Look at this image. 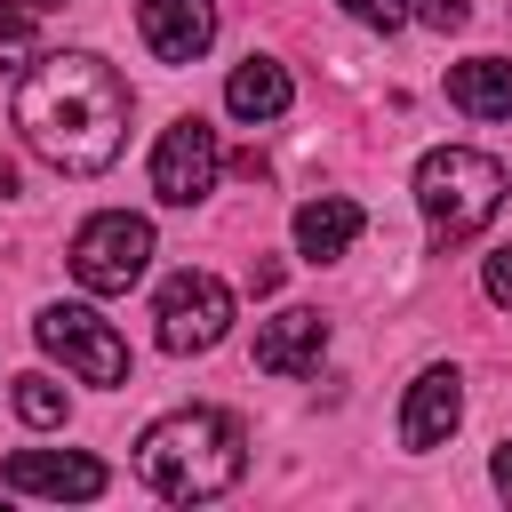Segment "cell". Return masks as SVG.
Wrapping results in <instances>:
<instances>
[{"label":"cell","instance_id":"1","mask_svg":"<svg viewBox=\"0 0 512 512\" xmlns=\"http://www.w3.org/2000/svg\"><path fill=\"white\" fill-rule=\"evenodd\" d=\"M128 112H136L128 80L88 48L40 56L16 88V128L56 176H104L128 144Z\"/></svg>","mask_w":512,"mask_h":512},{"label":"cell","instance_id":"2","mask_svg":"<svg viewBox=\"0 0 512 512\" xmlns=\"http://www.w3.org/2000/svg\"><path fill=\"white\" fill-rule=\"evenodd\" d=\"M136 464L168 504H208L248 472V432L224 408H176L136 440Z\"/></svg>","mask_w":512,"mask_h":512},{"label":"cell","instance_id":"3","mask_svg":"<svg viewBox=\"0 0 512 512\" xmlns=\"http://www.w3.org/2000/svg\"><path fill=\"white\" fill-rule=\"evenodd\" d=\"M504 192H512L504 160H488L472 144H440V152L416 160V208L432 224V248H464L472 232H488L496 208H504Z\"/></svg>","mask_w":512,"mask_h":512},{"label":"cell","instance_id":"4","mask_svg":"<svg viewBox=\"0 0 512 512\" xmlns=\"http://www.w3.org/2000/svg\"><path fill=\"white\" fill-rule=\"evenodd\" d=\"M144 264H152V224L128 208H104L72 232V280L88 296H128L144 280Z\"/></svg>","mask_w":512,"mask_h":512},{"label":"cell","instance_id":"5","mask_svg":"<svg viewBox=\"0 0 512 512\" xmlns=\"http://www.w3.org/2000/svg\"><path fill=\"white\" fill-rule=\"evenodd\" d=\"M32 336H40V352L64 360L80 384H128V344H120V328L96 320L88 304H40Z\"/></svg>","mask_w":512,"mask_h":512},{"label":"cell","instance_id":"6","mask_svg":"<svg viewBox=\"0 0 512 512\" xmlns=\"http://www.w3.org/2000/svg\"><path fill=\"white\" fill-rule=\"evenodd\" d=\"M152 320H160V352H208L232 328V288L216 272H168Z\"/></svg>","mask_w":512,"mask_h":512},{"label":"cell","instance_id":"7","mask_svg":"<svg viewBox=\"0 0 512 512\" xmlns=\"http://www.w3.org/2000/svg\"><path fill=\"white\" fill-rule=\"evenodd\" d=\"M216 168H224V152H216V128H208L200 112H184V120L160 128V144H152V192H160L168 208L208 200V192H216Z\"/></svg>","mask_w":512,"mask_h":512},{"label":"cell","instance_id":"8","mask_svg":"<svg viewBox=\"0 0 512 512\" xmlns=\"http://www.w3.org/2000/svg\"><path fill=\"white\" fill-rule=\"evenodd\" d=\"M104 464L96 456H80V448H16L8 464H0V488H16V496H72V504H88V496H104Z\"/></svg>","mask_w":512,"mask_h":512},{"label":"cell","instance_id":"9","mask_svg":"<svg viewBox=\"0 0 512 512\" xmlns=\"http://www.w3.org/2000/svg\"><path fill=\"white\" fill-rule=\"evenodd\" d=\"M136 32L160 64H192L216 40V8L208 0H136Z\"/></svg>","mask_w":512,"mask_h":512},{"label":"cell","instance_id":"10","mask_svg":"<svg viewBox=\"0 0 512 512\" xmlns=\"http://www.w3.org/2000/svg\"><path fill=\"white\" fill-rule=\"evenodd\" d=\"M320 352H328V320L312 304H288V312H272L256 328V368L264 376H312Z\"/></svg>","mask_w":512,"mask_h":512},{"label":"cell","instance_id":"11","mask_svg":"<svg viewBox=\"0 0 512 512\" xmlns=\"http://www.w3.org/2000/svg\"><path fill=\"white\" fill-rule=\"evenodd\" d=\"M464 424V376L456 368H424L416 384H408V408H400V448H440L448 432Z\"/></svg>","mask_w":512,"mask_h":512},{"label":"cell","instance_id":"12","mask_svg":"<svg viewBox=\"0 0 512 512\" xmlns=\"http://www.w3.org/2000/svg\"><path fill=\"white\" fill-rule=\"evenodd\" d=\"M360 200H344V192H320V200H304L296 208V248H304V264H336L352 240H360Z\"/></svg>","mask_w":512,"mask_h":512},{"label":"cell","instance_id":"13","mask_svg":"<svg viewBox=\"0 0 512 512\" xmlns=\"http://www.w3.org/2000/svg\"><path fill=\"white\" fill-rule=\"evenodd\" d=\"M288 64H272V56H248V64H232V80H224V112L232 120H280L288 112Z\"/></svg>","mask_w":512,"mask_h":512},{"label":"cell","instance_id":"14","mask_svg":"<svg viewBox=\"0 0 512 512\" xmlns=\"http://www.w3.org/2000/svg\"><path fill=\"white\" fill-rule=\"evenodd\" d=\"M448 104L472 112V120H512V64H504V56L448 64Z\"/></svg>","mask_w":512,"mask_h":512},{"label":"cell","instance_id":"15","mask_svg":"<svg viewBox=\"0 0 512 512\" xmlns=\"http://www.w3.org/2000/svg\"><path fill=\"white\" fill-rule=\"evenodd\" d=\"M16 416H24L32 432H56V424H64V384H56V376H16Z\"/></svg>","mask_w":512,"mask_h":512},{"label":"cell","instance_id":"16","mask_svg":"<svg viewBox=\"0 0 512 512\" xmlns=\"http://www.w3.org/2000/svg\"><path fill=\"white\" fill-rule=\"evenodd\" d=\"M40 48V24H32V8L24 0H0V64H24Z\"/></svg>","mask_w":512,"mask_h":512},{"label":"cell","instance_id":"17","mask_svg":"<svg viewBox=\"0 0 512 512\" xmlns=\"http://www.w3.org/2000/svg\"><path fill=\"white\" fill-rule=\"evenodd\" d=\"M352 24H368V32H400L408 24V0H336Z\"/></svg>","mask_w":512,"mask_h":512},{"label":"cell","instance_id":"18","mask_svg":"<svg viewBox=\"0 0 512 512\" xmlns=\"http://www.w3.org/2000/svg\"><path fill=\"white\" fill-rule=\"evenodd\" d=\"M408 16H424L432 32H464L472 24V0H408Z\"/></svg>","mask_w":512,"mask_h":512},{"label":"cell","instance_id":"19","mask_svg":"<svg viewBox=\"0 0 512 512\" xmlns=\"http://www.w3.org/2000/svg\"><path fill=\"white\" fill-rule=\"evenodd\" d=\"M480 288H488V304H512V240L488 256V272H480Z\"/></svg>","mask_w":512,"mask_h":512},{"label":"cell","instance_id":"20","mask_svg":"<svg viewBox=\"0 0 512 512\" xmlns=\"http://www.w3.org/2000/svg\"><path fill=\"white\" fill-rule=\"evenodd\" d=\"M488 480H496V496H512V440L496 448V464H488Z\"/></svg>","mask_w":512,"mask_h":512},{"label":"cell","instance_id":"21","mask_svg":"<svg viewBox=\"0 0 512 512\" xmlns=\"http://www.w3.org/2000/svg\"><path fill=\"white\" fill-rule=\"evenodd\" d=\"M0 200H16V160H0Z\"/></svg>","mask_w":512,"mask_h":512},{"label":"cell","instance_id":"22","mask_svg":"<svg viewBox=\"0 0 512 512\" xmlns=\"http://www.w3.org/2000/svg\"><path fill=\"white\" fill-rule=\"evenodd\" d=\"M24 8H32V16H40V8H56V0H24Z\"/></svg>","mask_w":512,"mask_h":512}]
</instances>
